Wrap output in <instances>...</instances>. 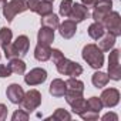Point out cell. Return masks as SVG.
Here are the masks:
<instances>
[{
    "mask_svg": "<svg viewBox=\"0 0 121 121\" xmlns=\"http://www.w3.org/2000/svg\"><path fill=\"white\" fill-rule=\"evenodd\" d=\"M81 57L91 69H95V70H100L104 64V53L98 48L97 44H93V43L86 44L83 47Z\"/></svg>",
    "mask_w": 121,
    "mask_h": 121,
    "instance_id": "6da1fadb",
    "label": "cell"
},
{
    "mask_svg": "<svg viewBox=\"0 0 121 121\" xmlns=\"http://www.w3.org/2000/svg\"><path fill=\"white\" fill-rule=\"evenodd\" d=\"M83 93H84V83L81 80H78L77 77H70L69 80H66L64 98H66L67 104H71L76 98L83 97Z\"/></svg>",
    "mask_w": 121,
    "mask_h": 121,
    "instance_id": "7a4b0ae2",
    "label": "cell"
},
{
    "mask_svg": "<svg viewBox=\"0 0 121 121\" xmlns=\"http://www.w3.org/2000/svg\"><path fill=\"white\" fill-rule=\"evenodd\" d=\"M29 10L27 7V0H10L3 6V16L9 23L14 20V17L23 12Z\"/></svg>",
    "mask_w": 121,
    "mask_h": 121,
    "instance_id": "3957f363",
    "label": "cell"
},
{
    "mask_svg": "<svg viewBox=\"0 0 121 121\" xmlns=\"http://www.w3.org/2000/svg\"><path fill=\"white\" fill-rule=\"evenodd\" d=\"M101 24L104 26L105 31L115 36V37H120L121 36V16L118 12H110L101 22Z\"/></svg>",
    "mask_w": 121,
    "mask_h": 121,
    "instance_id": "277c9868",
    "label": "cell"
},
{
    "mask_svg": "<svg viewBox=\"0 0 121 121\" xmlns=\"http://www.w3.org/2000/svg\"><path fill=\"white\" fill-rule=\"evenodd\" d=\"M57 67V71L60 74H63V76H69V77H78L83 74V67L81 64L76 63V61H71V60L69 58H63L61 61H58L56 64Z\"/></svg>",
    "mask_w": 121,
    "mask_h": 121,
    "instance_id": "5b68a950",
    "label": "cell"
},
{
    "mask_svg": "<svg viewBox=\"0 0 121 121\" xmlns=\"http://www.w3.org/2000/svg\"><path fill=\"white\" fill-rule=\"evenodd\" d=\"M41 93L37 90H29L27 93H24V97L22 100V103L19 105H22V108L24 111H27L29 114L34 110H37L41 104Z\"/></svg>",
    "mask_w": 121,
    "mask_h": 121,
    "instance_id": "8992f818",
    "label": "cell"
},
{
    "mask_svg": "<svg viewBox=\"0 0 121 121\" xmlns=\"http://www.w3.org/2000/svg\"><path fill=\"white\" fill-rule=\"evenodd\" d=\"M108 78L114 81L121 80V66H120V50L111 48L108 57Z\"/></svg>",
    "mask_w": 121,
    "mask_h": 121,
    "instance_id": "52a82bcc",
    "label": "cell"
},
{
    "mask_svg": "<svg viewBox=\"0 0 121 121\" xmlns=\"http://www.w3.org/2000/svg\"><path fill=\"white\" fill-rule=\"evenodd\" d=\"M110 12H112V0H97V3L93 7V14L91 16H93L94 22L101 23L103 19Z\"/></svg>",
    "mask_w": 121,
    "mask_h": 121,
    "instance_id": "ba28073f",
    "label": "cell"
},
{
    "mask_svg": "<svg viewBox=\"0 0 121 121\" xmlns=\"http://www.w3.org/2000/svg\"><path fill=\"white\" fill-rule=\"evenodd\" d=\"M47 80V71L41 67H36L33 70H30L26 76H24V83L30 87L33 86H39V84H43L44 81Z\"/></svg>",
    "mask_w": 121,
    "mask_h": 121,
    "instance_id": "9c48e42d",
    "label": "cell"
},
{
    "mask_svg": "<svg viewBox=\"0 0 121 121\" xmlns=\"http://www.w3.org/2000/svg\"><path fill=\"white\" fill-rule=\"evenodd\" d=\"M100 100L103 103V107L107 108H114L118 103H120V91L117 88H105L101 95Z\"/></svg>",
    "mask_w": 121,
    "mask_h": 121,
    "instance_id": "30bf717a",
    "label": "cell"
},
{
    "mask_svg": "<svg viewBox=\"0 0 121 121\" xmlns=\"http://www.w3.org/2000/svg\"><path fill=\"white\" fill-rule=\"evenodd\" d=\"M88 16H90V12L86 6H83L81 3H73L70 14H69L70 20H73L74 23H81L86 19H88Z\"/></svg>",
    "mask_w": 121,
    "mask_h": 121,
    "instance_id": "8fae6325",
    "label": "cell"
},
{
    "mask_svg": "<svg viewBox=\"0 0 121 121\" xmlns=\"http://www.w3.org/2000/svg\"><path fill=\"white\" fill-rule=\"evenodd\" d=\"M6 95H7V98H9V101L12 104H20L23 97H24V90H23V87L20 84L13 83V84H10L7 87Z\"/></svg>",
    "mask_w": 121,
    "mask_h": 121,
    "instance_id": "7c38bea8",
    "label": "cell"
},
{
    "mask_svg": "<svg viewBox=\"0 0 121 121\" xmlns=\"http://www.w3.org/2000/svg\"><path fill=\"white\" fill-rule=\"evenodd\" d=\"M58 33H60V36H61L63 39H71V37H74V34H76V31H77V23H74L73 20H70V19H67V20H64L63 23H60L58 24Z\"/></svg>",
    "mask_w": 121,
    "mask_h": 121,
    "instance_id": "4fadbf2b",
    "label": "cell"
},
{
    "mask_svg": "<svg viewBox=\"0 0 121 121\" xmlns=\"http://www.w3.org/2000/svg\"><path fill=\"white\" fill-rule=\"evenodd\" d=\"M12 44H13V47H14V50H16V53H17V56L20 58L24 57V56H27L29 48H30V40H29L27 36H24V34L19 36Z\"/></svg>",
    "mask_w": 121,
    "mask_h": 121,
    "instance_id": "5bb4252c",
    "label": "cell"
},
{
    "mask_svg": "<svg viewBox=\"0 0 121 121\" xmlns=\"http://www.w3.org/2000/svg\"><path fill=\"white\" fill-rule=\"evenodd\" d=\"M48 93L56 98L64 97V94H66V81L61 80V78H54L51 81V84H50Z\"/></svg>",
    "mask_w": 121,
    "mask_h": 121,
    "instance_id": "9a60e30c",
    "label": "cell"
},
{
    "mask_svg": "<svg viewBox=\"0 0 121 121\" xmlns=\"http://www.w3.org/2000/svg\"><path fill=\"white\" fill-rule=\"evenodd\" d=\"M54 41V30L41 26L39 33H37V44H44V46H50Z\"/></svg>",
    "mask_w": 121,
    "mask_h": 121,
    "instance_id": "2e32d148",
    "label": "cell"
},
{
    "mask_svg": "<svg viewBox=\"0 0 121 121\" xmlns=\"http://www.w3.org/2000/svg\"><path fill=\"white\" fill-rule=\"evenodd\" d=\"M51 57V48L50 46H44V44H37L34 48V58L37 61H47Z\"/></svg>",
    "mask_w": 121,
    "mask_h": 121,
    "instance_id": "e0dca14e",
    "label": "cell"
},
{
    "mask_svg": "<svg viewBox=\"0 0 121 121\" xmlns=\"http://www.w3.org/2000/svg\"><path fill=\"white\" fill-rule=\"evenodd\" d=\"M33 13H37L39 16H47L50 13H53V2H48V0H39Z\"/></svg>",
    "mask_w": 121,
    "mask_h": 121,
    "instance_id": "ac0fdd59",
    "label": "cell"
},
{
    "mask_svg": "<svg viewBox=\"0 0 121 121\" xmlns=\"http://www.w3.org/2000/svg\"><path fill=\"white\" fill-rule=\"evenodd\" d=\"M115 36H112V34H110V33H107V34H104L101 39H98V48L103 51V53H105V51H110L112 47H114V44H115Z\"/></svg>",
    "mask_w": 121,
    "mask_h": 121,
    "instance_id": "d6986e66",
    "label": "cell"
},
{
    "mask_svg": "<svg viewBox=\"0 0 121 121\" xmlns=\"http://www.w3.org/2000/svg\"><path fill=\"white\" fill-rule=\"evenodd\" d=\"M9 69H10V71H12V74H19V76H22V74H24L26 73V63L23 61L22 58H12L10 60V63H9Z\"/></svg>",
    "mask_w": 121,
    "mask_h": 121,
    "instance_id": "ffe728a7",
    "label": "cell"
},
{
    "mask_svg": "<svg viewBox=\"0 0 121 121\" xmlns=\"http://www.w3.org/2000/svg\"><path fill=\"white\" fill-rule=\"evenodd\" d=\"M104 34H105V29H104V26H103L101 23L94 22V23L90 24V27H88V36H90L93 40H98V39H101Z\"/></svg>",
    "mask_w": 121,
    "mask_h": 121,
    "instance_id": "44dd1931",
    "label": "cell"
},
{
    "mask_svg": "<svg viewBox=\"0 0 121 121\" xmlns=\"http://www.w3.org/2000/svg\"><path fill=\"white\" fill-rule=\"evenodd\" d=\"M108 81H110L108 76H107L105 73H103V71H95V73L93 74V77H91V83H93V86H94L95 88H103V87H105V86L108 84Z\"/></svg>",
    "mask_w": 121,
    "mask_h": 121,
    "instance_id": "7402d4cb",
    "label": "cell"
},
{
    "mask_svg": "<svg viewBox=\"0 0 121 121\" xmlns=\"http://www.w3.org/2000/svg\"><path fill=\"white\" fill-rule=\"evenodd\" d=\"M40 22H41V26L48 27V29H51V30H56V29L58 27V24H60L58 16L54 14V13H50V14H47V16H43Z\"/></svg>",
    "mask_w": 121,
    "mask_h": 121,
    "instance_id": "603a6c76",
    "label": "cell"
},
{
    "mask_svg": "<svg viewBox=\"0 0 121 121\" xmlns=\"http://www.w3.org/2000/svg\"><path fill=\"white\" fill-rule=\"evenodd\" d=\"M70 107H71V111H73L74 114L81 115V114L87 110V100H84L83 97H78V98H76V100L70 104Z\"/></svg>",
    "mask_w": 121,
    "mask_h": 121,
    "instance_id": "cb8c5ba5",
    "label": "cell"
},
{
    "mask_svg": "<svg viewBox=\"0 0 121 121\" xmlns=\"http://www.w3.org/2000/svg\"><path fill=\"white\" fill-rule=\"evenodd\" d=\"M13 40V31L9 27H3L0 30V47H4L7 44H10Z\"/></svg>",
    "mask_w": 121,
    "mask_h": 121,
    "instance_id": "d4e9b609",
    "label": "cell"
},
{
    "mask_svg": "<svg viewBox=\"0 0 121 121\" xmlns=\"http://www.w3.org/2000/svg\"><path fill=\"white\" fill-rule=\"evenodd\" d=\"M47 120H54V121H64V120H71V114L69 111H66L64 108H57Z\"/></svg>",
    "mask_w": 121,
    "mask_h": 121,
    "instance_id": "484cf974",
    "label": "cell"
},
{
    "mask_svg": "<svg viewBox=\"0 0 121 121\" xmlns=\"http://www.w3.org/2000/svg\"><path fill=\"white\" fill-rule=\"evenodd\" d=\"M87 108L100 112L104 107H103V103H101V100H100L98 97H90V98L87 100Z\"/></svg>",
    "mask_w": 121,
    "mask_h": 121,
    "instance_id": "4316f807",
    "label": "cell"
},
{
    "mask_svg": "<svg viewBox=\"0 0 121 121\" xmlns=\"http://www.w3.org/2000/svg\"><path fill=\"white\" fill-rule=\"evenodd\" d=\"M73 0H63L61 3H60V16L63 17H69L70 14V10H71V6H73Z\"/></svg>",
    "mask_w": 121,
    "mask_h": 121,
    "instance_id": "83f0119b",
    "label": "cell"
},
{
    "mask_svg": "<svg viewBox=\"0 0 121 121\" xmlns=\"http://www.w3.org/2000/svg\"><path fill=\"white\" fill-rule=\"evenodd\" d=\"M30 117V114L27 111H24L23 108L22 110H16L12 115V121H27Z\"/></svg>",
    "mask_w": 121,
    "mask_h": 121,
    "instance_id": "f1b7e54d",
    "label": "cell"
},
{
    "mask_svg": "<svg viewBox=\"0 0 121 121\" xmlns=\"http://www.w3.org/2000/svg\"><path fill=\"white\" fill-rule=\"evenodd\" d=\"M2 48H3V53H4V56H6V58H9V60H12V58H17V57H19L12 43H10V44H7V46H4V47H2ZM19 58H20V57H19Z\"/></svg>",
    "mask_w": 121,
    "mask_h": 121,
    "instance_id": "f546056e",
    "label": "cell"
},
{
    "mask_svg": "<svg viewBox=\"0 0 121 121\" xmlns=\"http://www.w3.org/2000/svg\"><path fill=\"white\" fill-rule=\"evenodd\" d=\"M98 114L100 112H97V111H93V110H86L80 117L84 120V121H95V120H98Z\"/></svg>",
    "mask_w": 121,
    "mask_h": 121,
    "instance_id": "4dcf8cb0",
    "label": "cell"
},
{
    "mask_svg": "<svg viewBox=\"0 0 121 121\" xmlns=\"http://www.w3.org/2000/svg\"><path fill=\"white\" fill-rule=\"evenodd\" d=\"M50 58H53V63L54 64H57L58 61H61V60L64 58V54L60 51L58 48H51V57Z\"/></svg>",
    "mask_w": 121,
    "mask_h": 121,
    "instance_id": "1f68e13d",
    "label": "cell"
},
{
    "mask_svg": "<svg viewBox=\"0 0 121 121\" xmlns=\"http://www.w3.org/2000/svg\"><path fill=\"white\" fill-rule=\"evenodd\" d=\"M10 76H12V71H10L9 66L0 64V78H6V77H10Z\"/></svg>",
    "mask_w": 121,
    "mask_h": 121,
    "instance_id": "d6a6232c",
    "label": "cell"
},
{
    "mask_svg": "<svg viewBox=\"0 0 121 121\" xmlns=\"http://www.w3.org/2000/svg\"><path fill=\"white\" fill-rule=\"evenodd\" d=\"M101 120H103V121H108V120L117 121V120H118V115H117L115 112H107V114H104V115L101 117Z\"/></svg>",
    "mask_w": 121,
    "mask_h": 121,
    "instance_id": "836d02e7",
    "label": "cell"
},
{
    "mask_svg": "<svg viewBox=\"0 0 121 121\" xmlns=\"http://www.w3.org/2000/svg\"><path fill=\"white\" fill-rule=\"evenodd\" d=\"M7 118V107L4 104H0V121H4Z\"/></svg>",
    "mask_w": 121,
    "mask_h": 121,
    "instance_id": "e575fe53",
    "label": "cell"
},
{
    "mask_svg": "<svg viewBox=\"0 0 121 121\" xmlns=\"http://www.w3.org/2000/svg\"><path fill=\"white\" fill-rule=\"evenodd\" d=\"M95 3H97V0H81V4L86 6L87 9H93Z\"/></svg>",
    "mask_w": 121,
    "mask_h": 121,
    "instance_id": "d590c367",
    "label": "cell"
},
{
    "mask_svg": "<svg viewBox=\"0 0 121 121\" xmlns=\"http://www.w3.org/2000/svg\"><path fill=\"white\" fill-rule=\"evenodd\" d=\"M6 3H7V0H0V7H3Z\"/></svg>",
    "mask_w": 121,
    "mask_h": 121,
    "instance_id": "8d00e7d4",
    "label": "cell"
},
{
    "mask_svg": "<svg viewBox=\"0 0 121 121\" xmlns=\"http://www.w3.org/2000/svg\"><path fill=\"white\" fill-rule=\"evenodd\" d=\"M48 2H54V0H48Z\"/></svg>",
    "mask_w": 121,
    "mask_h": 121,
    "instance_id": "74e56055",
    "label": "cell"
},
{
    "mask_svg": "<svg viewBox=\"0 0 121 121\" xmlns=\"http://www.w3.org/2000/svg\"><path fill=\"white\" fill-rule=\"evenodd\" d=\"M0 58H2V54H0Z\"/></svg>",
    "mask_w": 121,
    "mask_h": 121,
    "instance_id": "f35d334b",
    "label": "cell"
}]
</instances>
